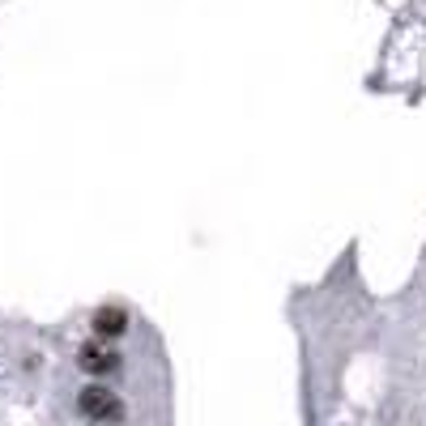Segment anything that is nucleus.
Segmentation results:
<instances>
[{
    "mask_svg": "<svg viewBox=\"0 0 426 426\" xmlns=\"http://www.w3.org/2000/svg\"><path fill=\"white\" fill-rule=\"evenodd\" d=\"M77 410H81V418L102 422V426H115L124 418V401H119L107 384H85V388L77 393Z\"/></svg>",
    "mask_w": 426,
    "mask_h": 426,
    "instance_id": "nucleus-1",
    "label": "nucleus"
},
{
    "mask_svg": "<svg viewBox=\"0 0 426 426\" xmlns=\"http://www.w3.org/2000/svg\"><path fill=\"white\" fill-rule=\"evenodd\" d=\"M77 367L85 376H115L119 371V354L107 350V341H85L81 354H77Z\"/></svg>",
    "mask_w": 426,
    "mask_h": 426,
    "instance_id": "nucleus-2",
    "label": "nucleus"
},
{
    "mask_svg": "<svg viewBox=\"0 0 426 426\" xmlns=\"http://www.w3.org/2000/svg\"><path fill=\"white\" fill-rule=\"evenodd\" d=\"M90 324H94V337H98V341H115V337L128 333V311H124L119 303H102Z\"/></svg>",
    "mask_w": 426,
    "mask_h": 426,
    "instance_id": "nucleus-3",
    "label": "nucleus"
},
{
    "mask_svg": "<svg viewBox=\"0 0 426 426\" xmlns=\"http://www.w3.org/2000/svg\"><path fill=\"white\" fill-rule=\"evenodd\" d=\"M85 426H102V422H85Z\"/></svg>",
    "mask_w": 426,
    "mask_h": 426,
    "instance_id": "nucleus-4",
    "label": "nucleus"
}]
</instances>
